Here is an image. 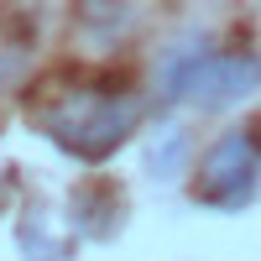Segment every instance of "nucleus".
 Masks as SVG:
<instances>
[{"instance_id":"f257e3e1","label":"nucleus","mask_w":261,"mask_h":261,"mask_svg":"<svg viewBox=\"0 0 261 261\" xmlns=\"http://www.w3.org/2000/svg\"><path fill=\"white\" fill-rule=\"evenodd\" d=\"M261 89L256 53H193L167 73V99H183L193 110H230Z\"/></svg>"},{"instance_id":"f03ea898","label":"nucleus","mask_w":261,"mask_h":261,"mask_svg":"<svg viewBox=\"0 0 261 261\" xmlns=\"http://www.w3.org/2000/svg\"><path fill=\"white\" fill-rule=\"evenodd\" d=\"M261 193V141L251 130H225L220 141L204 151L199 172H193V199L204 209L235 214Z\"/></svg>"},{"instance_id":"7ed1b4c3","label":"nucleus","mask_w":261,"mask_h":261,"mask_svg":"<svg viewBox=\"0 0 261 261\" xmlns=\"http://www.w3.org/2000/svg\"><path fill=\"white\" fill-rule=\"evenodd\" d=\"M136 115H141V105L130 94H120V99L115 94H94V99H79L68 110L47 115V130H53L58 146L79 151V157H105V151H115L130 136Z\"/></svg>"},{"instance_id":"20e7f679","label":"nucleus","mask_w":261,"mask_h":261,"mask_svg":"<svg viewBox=\"0 0 261 261\" xmlns=\"http://www.w3.org/2000/svg\"><path fill=\"white\" fill-rule=\"evenodd\" d=\"M146 167H151V178H162V183H172L178 172H188V130L183 125H162L157 136H151Z\"/></svg>"}]
</instances>
